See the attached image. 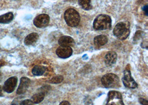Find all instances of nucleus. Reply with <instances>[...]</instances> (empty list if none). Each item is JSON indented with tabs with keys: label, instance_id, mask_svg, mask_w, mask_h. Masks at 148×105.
<instances>
[{
	"label": "nucleus",
	"instance_id": "obj_6",
	"mask_svg": "<svg viewBox=\"0 0 148 105\" xmlns=\"http://www.w3.org/2000/svg\"><path fill=\"white\" fill-rule=\"evenodd\" d=\"M122 81L124 85L129 89H135L138 87V84L132 77L131 72L128 69H126L124 72V76L122 79Z\"/></svg>",
	"mask_w": 148,
	"mask_h": 105
},
{
	"label": "nucleus",
	"instance_id": "obj_23",
	"mask_svg": "<svg viewBox=\"0 0 148 105\" xmlns=\"http://www.w3.org/2000/svg\"><path fill=\"white\" fill-rule=\"evenodd\" d=\"M59 105H71V104L67 101H64L61 102V104Z\"/></svg>",
	"mask_w": 148,
	"mask_h": 105
},
{
	"label": "nucleus",
	"instance_id": "obj_24",
	"mask_svg": "<svg viewBox=\"0 0 148 105\" xmlns=\"http://www.w3.org/2000/svg\"><path fill=\"white\" fill-rule=\"evenodd\" d=\"M3 88L1 86H0V97L3 96Z\"/></svg>",
	"mask_w": 148,
	"mask_h": 105
},
{
	"label": "nucleus",
	"instance_id": "obj_18",
	"mask_svg": "<svg viewBox=\"0 0 148 105\" xmlns=\"http://www.w3.org/2000/svg\"><path fill=\"white\" fill-rule=\"evenodd\" d=\"M79 6L84 10H90L92 8L91 5V0H78Z\"/></svg>",
	"mask_w": 148,
	"mask_h": 105
},
{
	"label": "nucleus",
	"instance_id": "obj_12",
	"mask_svg": "<svg viewBox=\"0 0 148 105\" xmlns=\"http://www.w3.org/2000/svg\"><path fill=\"white\" fill-rule=\"evenodd\" d=\"M58 44L61 46H73L75 44V42L74 40L69 37L67 35H64L61 37L58 40Z\"/></svg>",
	"mask_w": 148,
	"mask_h": 105
},
{
	"label": "nucleus",
	"instance_id": "obj_3",
	"mask_svg": "<svg viewBox=\"0 0 148 105\" xmlns=\"http://www.w3.org/2000/svg\"><path fill=\"white\" fill-rule=\"evenodd\" d=\"M64 18L68 26L75 27L78 26L81 17L79 13L74 8L67 9L64 14Z\"/></svg>",
	"mask_w": 148,
	"mask_h": 105
},
{
	"label": "nucleus",
	"instance_id": "obj_11",
	"mask_svg": "<svg viewBox=\"0 0 148 105\" xmlns=\"http://www.w3.org/2000/svg\"><path fill=\"white\" fill-rule=\"evenodd\" d=\"M117 59V54L115 52H109L106 54L104 59L105 64L108 66L113 65L116 63Z\"/></svg>",
	"mask_w": 148,
	"mask_h": 105
},
{
	"label": "nucleus",
	"instance_id": "obj_19",
	"mask_svg": "<svg viewBox=\"0 0 148 105\" xmlns=\"http://www.w3.org/2000/svg\"><path fill=\"white\" fill-rule=\"evenodd\" d=\"M63 80V77L61 75H57L53 77L50 80L49 82L53 84H58L62 82Z\"/></svg>",
	"mask_w": 148,
	"mask_h": 105
},
{
	"label": "nucleus",
	"instance_id": "obj_15",
	"mask_svg": "<svg viewBox=\"0 0 148 105\" xmlns=\"http://www.w3.org/2000/svg\"><path fill=\"white\" fill-rule=\"evenodd\" d=\"M14 14L12 12L4 14L0 16V23H8L14 19Z\"/></svg>",
	"mask_w": 148,
	"mask_h": 105
},
{
	"label": "nucleus",
	"instance_id": "obj_22",
	"mask_svg": "<svg viewBox=\"0 0 148 105\" xmlns=\"http://www.w3.org/2000/svg\"><path fill=\"white\" fill-rule=\"evenodd\" d=\"M148 7L147 5H145V6H144L143 7V10L144 11V13H145V14L147 16L148 15Z\"/></svg>",
	"mask_w": 148,
	"mask_h": 105
},
{
	"label": "nucleus",
	"instance_id": "obj_14",
	"mask_svg": "<svg viewBox=\"0 0 148 105\" xmlns=\"http://www.w3.org/2000/svg\"><path fill=\"white\" fill-rule=\"evenodd\" d=\"M108 40V37L105 35H98L94 38V45L98 47L103 46L107 43Z\"/></svg>",
	"mask_w": 148,
	"mask_h": 105
},
{
	"label": "nucleus",
	"instance_id": "obj_17",
	"mask_svg": "<svg viewBox=\"0 0 148 105\" xmlns=\"http://www.w3.org/2000/svg\"><path fill=\"white\" fill-rule=\"evenodd\" d=\"M46 72V68L43 66L36 65L32 70V72L35 76L42 75Z\"/></svg>",
	"mask_w": 148,
	"mask_h": 105
},
{
	"label": "nucleus",
	"instance_id": "obj_16",
	"mask_svg": "<svg viewBox=\"0 0 148 105\" xmlns=\"http://www.w3.org/2000/svg\"><path fill=\"white\" fill-rule=\"evenodd\" d=\"M46 96V94L42 92H39L36 94H34V96L32 97L31 101L34 102V104H38L41 102Z\"/></svg>",
	"mask_w": 148,
	"mask_h": 105
},
{
	"label": "nucleus",
	"instance_id": "obj_25",
	"mask_svg": "<svg viewBox=\"0 0 148 105\" xmlns=\"http://www.w3.org/2000/svg\"><path fill=\"white\" fill-rule=\"evenodd\" d=\"M6 64V63L5 61L2 60H0V67L1 66H3L5 65Z\"/></svg>",
	"mask_w": 148,
	"mask_h": 105
},
{
	"label": "nucleus",
	"instance_id": "obj_7",
	"mask_svg": "<svg viewBox=\"0 0 148 105\" xmlns=\"http://www.w3.org/2000/svg\"><path fill=\"white\" fill-rule=\"evenodd\" d=\"M50 18L46 14H41L37 16L34 20V25L37 28H42L47 27L49 22Z\"/></svg>",
	"mask_w": 148,
	"mask_h": 105
},
{
	"label": "nucleus",
	"instance_id": "obj_13",
	"mask_svg": "<svg viewBox=\"0 0 148 105\" xmlns=\"http://www.w3.org/2000/svg\"><path fill=\"white\" fill-rule=\"evenodd\" d=\"M38 34L36 33H32L28 34L25 38L24 43L26 46H31L37 42L38 40Z\"/></svg>",
	"mask_w": 148,
	"mask_h": 105
},
{
	"label": "nucleus",
	"instance_id": "obj_4",
	"mask_svg": "<svg viewBox=\"0 0 148 105\" xmlns=\"http://www.w3.org/2000/svg\"><path fill=\"white\" fill-rule=\"evenodd\" d=\"M103 85L106 88H118L120 87V80L114 74L109 73L104 75L101 80Z\"/></svg>",
	"mask_w": 148,
	"mask_h": 105
},
{
	"label": "nucleus",
	"instance_id": "obj_1",
	"mask_svg": "<svg viewBox=\"0 0 148 105\" xmlns=\"http://www.w3.org/2000/svg\"><path fill=\"white\" fill-rule=\"evenodd\" d=\"M93 26L97 31L110 29L112 27L111 17L107 14H100L94 20Z\"/></svg>",
	"mask_w": 148,
	"mask_h": 105
},
{
	"label": "nucleus",
	"instance_id": "obj_5",
	"mask_svg": "<svg viewBox=\"0 0 148 105\" xmlns=\"http://www.w3.org/2000/svg\"><path fill=\"white\" fill-rule=\"evenodd\" d=\"M106 105H125L123 101L121 93L116 91H109Z\"/></svg>",
	"mask_w": 148,
	"mask_h": 105
},
{
	"label": "nucleus",
	"instance_id": "obj_2",
	"mask_svg": "<svg viewBox=\"0 0 148 105\" xmlns=\"http://www.w3.org/2000/svg\"><path fill=\"white\" fill-rule=\"evenodd\" d=\"M113 34L120 40H126L130 34V24L128 22L118 23L113 29Z\"/></svg>",
	"mask_w": 148,
	"mask_h": 105
},
{
	"label": "nucleus",
	"instance_id": "obj_21",
	"mask_svg": "<svg viewBox=\"0 0 148 105\" xmlns=\"http://www.w3.org/2000/svg\"><path fill=\"white\" fill-rule=\"evenodd\" d=\"M139 102L141 104V105H148V101H147V100H146L145 99L140 98V99H139Z\"/></svg>",
	"mask_w": 148,
	"mask_h": 105
},
{
	"label": "nucleus",
	"instance_id": "obj_26",
	"mask_svg": "<svg viewBox=\"0 0 148 105\" xmlns=\"http://www.w3.org/2000/svg\"><path fill=\"white\" fill-rule=\"evenodd\" d=\"M1 78H2V74H1V72H0V80H1Z\"/></svg>",
	"mask_w": 148,
	"mask_h": 105
},
{
	"label": "nucleus",
	"instance_id": "obj_20",
	"mask_svg": "<svg viewBox=\"0 0 148 105\" xmlns=\"http://www.w3.org/2000/svg\"><path fill=\"white\" fill-rule=\"evenodd\" d=\"M34 102L31 100H26L23 101L20 105H34Z\"/></svg>",
	"mask_w": 148,
	"mask_h": 105
},
{
	"label": "nucleus",
	"instance_id": "obj_9",
	"mask_svg": "<svg viewBox=\"0 0 148 105\" xmlns=\"http://www.w3.org/2000/svg\"><path fill=\"white\" fill-rule=\"evenodd\" d=\"M56 52L60 58L66 59L72 55L73 50L69 46H60L57 48Z\"/></svg>",
	"mask_w": 148,
	"mask_h": 105
},
{
	"label": "nucleus",
	"instance_id": "obj_8",
	"mask_svg": "<svg viewBox=\"0 0 148 105\" xmlns=\"http://www.w3.org/2000/svg\"><path fill=\"white\" fill-rule=\"evenodd\" d=\"M17 83V78L16 76L11 77L5 81L3 86V90L7 93H12L14 90Z\"/></svg>",
	"mask_w": 148,
	"mask_h": 105
},
{
	"label": "nucleus",
	"instance_id": "obj_10",
	"mask_svg": "<svg viewBox=\"0 0 148 105\" xmlns=\"http://www.w3.org/2000/svg\"><path fill=\"white\" fill-rule=\"evenodd\" d=\"M30 84L31 80L29 78L26 77L22 78L21 79L20 85L17 90V93L18 95H21L25 93L30 85Z\"/></svg>",
	"mask_w": 148,
	"mask_h": 105
}]
</instances>
